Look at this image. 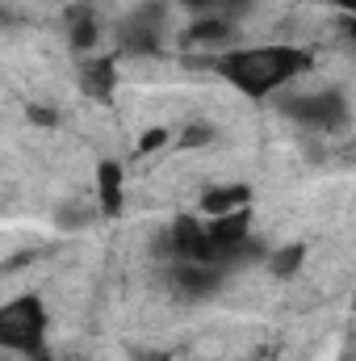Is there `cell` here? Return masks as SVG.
I'll use <instances>...</instances> for the list:
<instances>
[{
    "mask_svg": "<svg viewBox=\"0 0 356 361\" xmlns=\"http://www.w3.org/2000/svg\"><path fill=\"white\" fill-rule=\"evenodd\" d=\"M201 68L222 76L248 101H268L289 92L302 76L314 72V51L306 47H227L218 55H201Z\"/></svg>",
    "mask_w": 356,
    "mask_h": 361,
    "instance_id": "cell-1",
    "label": "cell"
},
{
    "mask_svg": "<svg viewBox=\"0 0 356 361\" xmlns=\"http://www.w3.org/2000/svg\"><path fill=\"white\" fill-rule=\"evenodd\" d=\"M276 109L310 135H340L352 122V105L340 89H289L276 97Z\"/></svg>",
    "mask_w": 356,
    "mask_h": 361,
    "instance_id": "cell-2",
    "label": "cell"
},
{
    "mask_svg": "<svg viewBox=\"0 0 356 361\" xmlns=\"http://www.w3.org/2000/svg\"><path fill=\"white\" fill-rule=\"evenodd\" d=\"M46 328H51V315H46V302L38 294H13L4 307H0V345L8 353H21V357H42L46 353Z\"/></svg>",
    "mask_w": 356,
    "mask_h": 361,
    "instance_id": "cell-3",
    "label": "cell"
},
{
    "mask_svg": "<svg viewBox=\"0 0 356 361\" xmlns=\"http://www.w3.org/2000/svg\"><path fill=\"white\" fill-rule=\"evenodd\" d=\"M113 38H117V51H122V55H134V59H155V55H164V47H168V0L134 4V8L117 21Z\"/></svg>",
    "mask_w": 356,
    "mask_h": 361,
    "instance_id": "cell-4",
    "label": "cell"
},
{
    "mask_svg": "<svg viewBox=\"0 0 356 361\" xmlns=\"http://www.w3.org/2000/svg\"><path fill=\"white\" fill-rule=\"evenodd\" d=\"M227 281V269L218 265H172L168 269V290L177 302H210Z\"/></svg>",
    "mask_w": 356,
    "mask_h": 361,
    "instance_id": "cell-5",
    "label": "cell"
},
{
    "mask_svg": "<svg viewBox=\"0 0 356 361\" xmlns=\"http://www.w3.org/2000/svg\"><path fill=\"white\" fill-rule=\"evenodd\" d=\"M239 38V21H222V17H193L184 30H180V47L184 51H210V55H218V51H227L231 42Z\"/></svg>",
    "mask_w": 356,
    "mask_h": 361,
    "instance_id": "cell-6",
    "label": "cell"
},
{
    "mask_svg": "<svg viewBox=\"0 0 356 361\" xmlns=\"http://www.w3.org/2000/svg\"><path fill=\"white\" fill-rule=\"evenodd\" d=\"M252 206V185L243 180H227V185H210L201 197H197V214L205 219H222V214H239Z\"/></svg>",
    "mask_w": 356,
    "mask_h": 361,
    "instance_id": "cell-7",
    "label": "cell"
},
{
    "mask_svg": "<svg viewBox=\"0 0 356 361\" xmlns=\"http://www.w3.org/2000/svg\"><path fill=\"white\" fill-rule=\"evenodd\" d=\"M80 89L89 92L92 101H113V89H117V63L109 55H89L80 63Z\"/></svg>",
    "mask_w": 356,
    "mask_h": 361,
    "instance_id": "cell-8",
    "label": "cell"
},
{
    "mask_svg": "<svg viewBox=\"0 0 356 361\" xmlns=\"http://www.w3.org/2000/svg\"><path fill=\"white\" fill-rule=\"evenodd\" d=\"M63 25H68V47L76 51V55H84L89 59L92 51L101 47V17L92 13V8H68V17H63Z\"/></svg>",
    "mask_w": 356,
    "mask_h": 361,
    "instance_id": "cell-9",
    "label": "cell"
},
{
    "mask_svg": "<svg viewBox=\"0 0 356 361\" xmlns=\"http://www.w3.org/2000/svg\"><path fill=\"white\" fill-rule=\"evenodd\" d=\"M122 197H126L122 164L117 160H101L96 164V214H105V219L122 214Z\"/></svg>",
    "mask_w": 356,
    "mask_h": 361,
    "instance_id": "cell-10",
    "label": "cell"
},
{
    "mask_svg": "<svg viewBox=\"0 0 356 361\" xmlns=\"http://www.w3.org/2000/svg\"><path fill=\"white\" fill-rule=\"evenodd\" d=\"M193 17H222V21H239L243 13H252V0H177Z\"/></svg>",
    "mask_w": 356,
    "mask_h": 361,
    "instance_id": "cell-11",
    "label": "cell"
},
{
    "mask_svg": "<svg viewBox=\"0 0 356 361\" xmlns=\"http://www.w3.org/2000/svg\"><path fill=\"white\" fill-rule=\"evenodd\" d=\"M302 261H306V248L302 244H285V248H272L265 252V265L272 277H281V281H289L293 273L302 269Z\"/></svg>",
    "mask_w": 356,
    "mask_h": 361,
    "instance_id": "cell-12",
    "label": "cell"
},
{
    "mask_svg": "<svg viewBox=\"0 0 356 361\" xmlns=\"http://www.w3.org/2000/svg\"><path fill=\"white\" fill-rule=\"evenodd\" d=\"M180 147H205V143H214V126L210 122H189V130L177 139Z\"/></svg>",
    "mask_w": 356,
    "mask_h": 361,
    "instance_id": "cell-13",
    "label": "cell"
},
{
    "mask_svg": "<svg viewBox=\"0 0 356 361\" xmlns=\"http://www.w3.org/2000/svg\"><path fill=\"white\" fill-rule=\"evenodd\" d=\"M172 143V130H147L143 139H139V147H134V156H151V152H160V147H168Z\"/></svg>",
    "mask_w": 356,
    "mask_h": 361,
    "instance_id": "cell-14",
    "label": "cell"
},
{
    "mask_svg": "<svg viewBox=\"0 0 356 361\" xmlns=\"http://www.w3.org/2000/svg\"><path fill=\"white\" fill-rule=\"evenodd\" d=\"M323 4H331V8H340L348 21H356V0H323Z\"/></svg>",
    "mask_w": 356,
    "mask_h": 361,
    "instance_id": "cell-15",
    "label": "cell"
},
{
    "mask_svg": "<svg viewBox=\"0 0 356 361\" xmlns=\"http://www.w3.org/2000/svg\"><path fill=\"white\" fill-rule=\"evenodd\" d=\"M34 361H68V357H51V353H42V357H34Z\"/></svg>",
    "mask_w": 356,
    "mask_h": 361,
    "instance_id": "cell-16",
    "label": "cell"
},
{
    "mask_svg": "<svg viewBox=\"0 0 356 361\" xmlns=\"http://www.w3.org/2000/svg\"><path fill=\"white\" fill-rule=\"evenodd\" d=\"M344 361H356V353H348V357H344Z\"/></svg>",
    "mask_w": 356,
    "mask_h": 361,
    "instance_id": "cell-17",
    "label": "cell"
}]
</instances>
